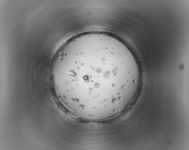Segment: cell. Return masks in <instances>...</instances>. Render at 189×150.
Returning <instances> with one entry per match:
<instances>
[{"mask_svg": "<svg viewBox=\"0 0 189 150\" xmlns=\"http://www.w3.org/2000/svg\"><path fill=\"white\" fill-rule=\"evenodd\" d=\"M69 67L61 70L60 88L70 102L92 106L109 103L112 80L126 82L131 74L126 52L119 43L94 40L70 51Z\"/></svg>", "mask_w": 189, "mask_h": 150, "instance_id": "obj_1", "label": "cell"}]
</instances>
